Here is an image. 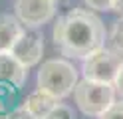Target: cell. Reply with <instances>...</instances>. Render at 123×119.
<instances>
[{
  "label": "cell",
  "instance_id": "cell-1",
  "mask_svg": "<svg viewBox=\"0 0 123 119\" xmlns=\"http://www.w3.org/2000/svg\"><path fill=\"white\" fill-rule=\"evenodd\" d=\"M54 46L62 56L86 60L89 54L105 46V26L93 12L74 8L54 24Z\"/></svg>",
  "mask_w": 123,
  "mask_h": 119
},
{
  "label": "cell",
  "instance_id": "cell-2",
  "mask_svg": "<svg viewBox=\"0 0 123 119\" xmlns=\"http://www.w3.org/2000/svg\"><path fill=\"white\" fill-rule=\"evenodd\" d=\"M78 83V69L68 60H48L38 71V89L54 95L56 99L68 97Z\"/></svg>",
  "mask_w": 123,
  "mask_h": 119
},
{
  "label": "cell",
  "instance_id": "cell-3",
  "mask_svg": "<svg viewBox=\"0 0 123 119\" xmlns=\"http://www.w3.org/2000/svg\"><path fill=\"white\" fill-rule=\"evenodd\" d=\"M74 99L81 113L89 117H99L115 101V83H103L83 77L74 87Z\"/></svg>",
  "mask_w": 123,
  "mask_h": 119
},
{
  "label": "cell",
  "instance_id": "cell-4",
  "mask_svg": "<svg viewBox=\"0 0 123 119\" xmlns=\"http://www.w3.org/2000/svg\"><path fill=\"white\" fill-rule=\"evenodd\" d=\"M121 62V54H117L115 50L99 48L83 60V77L103 83H115Z\"/></svg>",
  "mask_w": 123,
  "mask_h": 119
},
{
  "label": "cell",
  "instance_id": "cell-5",
  "mask_svg": "<svg viewBox=\"0 0 123 119\" xmlns=\"http://www.w3.org/2000/svg\"><path fill=\"white\" fill-rule=\"evenodd\" d=\"M56 14L54 0H16V16L26 28H40Z\"/></svg>",
  "mask_w": 123,
  "mask_h": 119
},
{
  "label": "cell",
  "instance_id": "cell-6",
  "mask_svg": "<svg viewBox=\"0 0 123 119\" xmlns=\"http://www.w3.org/2000/svg\"><path fill=\"white\" fill-rule=\"evenodd\" d=\"M14 56L22 62L26 68H34L36 63H40L42 54H44V38L38 32H26L18 38V42L12 46L10 50Z\"/></svg>",
  "mask_w": 123,
  "mask_h": 119
},
{
  "label": "cell",
  "instance_id": "cell-7",
  "mask_svg": "<svg viewBox=\"0 0 123 119\" xmlns=\"http://www.w3.org/2000/svg\"><path fill=\"white\" fill-rule=\"evenodd\" d=\"M28 77V68L12 52H0V83H8L12 87H22Z\"/></svg>",
  "mask_w": 123,
  "mask_h": 119
},
{
  "label": "cell",
  "instance_id": "cell-8",
  "mask_svg": "<svg viewBox=\"0 0 123 119\" xmlns=\"http://www.w3.org/2000/svg\"><path fill=\"white\" fill-rule=\"evenodd\" d=\"M22 34L24 24L18 20V16L0 14V52H10Z\"/></svg>",
  "mask_w": 123,
  "mask_h": 119
},
{
  "label": "cell",
  "instance_id": "cell-9",
  "mask_svg": "<svg viewBox=\"0 0 123 119\" xmlns=\"http://www.w3.org/2000/svg\"><path fill=\"white\" fill-rule=\"evenodd\" d=\"M56 103H58V99L54 97V95L46 93L42 89H38V91H34V93L28 95L26 101L22 103V107H24L26 111H30L32 115H36L38 119H44L54 107H56Z\"/></svg>",
  "mask_w": 123,
  "mask_h": 119
},
{
  "label": "cell",
  "instance_id": "cell-10",
  "mask_svg": "<svg viewBox=\"0 0 123 119\" xmlns=\"http://www.w3.org/2000/svg\"><path fill=\"white\" fill-rule=\"evenodd\" d=\"M109 44H111V50H115L117 54L123 56V16L113 24L111 36H109Z\"/></svg>",
  "mask_w": 123,
  "mask_h": 119
},
{
  "label": "cell",
  "instance_id": "cell-11",
  "mask_svg": "<svg viewBox=\"0 0 123 119\" xmlns=\"http://www.w3.org/2000/svg\"><path fill=\"white\" fill-rule=\"evenodd\" d=\"M44 119H75V115H74L70 105H66V103H56V107H54Z\"/></svg>",
  "mask_w": 123,
  "mask_h": 119
},
{
  "label": "cell",
  "instance_id": "cell-12",
  "mask_svg": "<svg viewBox=\"0 0 123 119\" xmlns=\"http://www.w3.org/2000/svg\"><path fill=\"white\" fill-rule=\"evenodd\" d=\"M97 119H123V99L113 101Z\"/></svg>",
  "mask_w": 123,
  "mask_h": 119
},
{
  "label": "cell",
  "instance_id": "cell-13",
  "mask_svg": "<svg viewBox=\"0 0 123 119\" xmlns=\"http://www.w3.org/2000/svg\"><path fill=\"white\" fill-rule=\"evenodd\" d=\"M83 2L93 10H113V0H83Z\"/></svg>",
  "mask_w": 123,
  "mask_h": 119
},
{
  "label": "cell",
  "instance_id": "cell-14",
  "mask_svg": "<svg viewBox=\"0 0 123 119\" xmlns=\"http://www.w3.org/2000/svg\"><path fill=\"white\" fill-rule=\"evenodd\" d=\"M4 119H38V117L32 115L30 111H26L24 107H18V109H14V111H8Z\"/></svg>",
  "mask_w": 123,
  "mask_h": 119
},
{
  "label": "cell",
  "instance_id": "cell-15",
  "mask_svg": "<svg viewBox=\"0 0 123 119\" xmlns=\"http://www.w3.org/2000/svg\"><path fill=\"white\" fill-rule=\"evenodd\" d=\"M115 91L123 97V62H121V68L117 71V77H115Z\"/></svg>",
  "mask_w": 123,
  "mask_h": 119
},
{
  "label": "cell",
  "instance_id": "cell-16",
  "mask_svg": "<svg viewBox=\"0 0 123 119\" xmlns=\"http://www.w3.org/2000/svg\"><path fill=\"white\" fill-rule=\"evenodd\" d=\"M113 10L123 14V0H113Z\"/></svg>",
  "mask_w": 123,
  "mask_h": 119
},
{
  "label": "cell",
  "instance_id": "cell-17",
  "mask_svg": "<svg viewBox=\"0 0 123 119\" xmlns=\"http://www.w3.org/2000/svg\"><path fill=\"white\" fill-rule=\"evenodd\" d=\"M54 2H60V0H54Z\"/></svg>",
  "mask_w": 123,
  "mask_h": 119
}]
</instances>
